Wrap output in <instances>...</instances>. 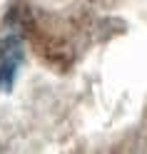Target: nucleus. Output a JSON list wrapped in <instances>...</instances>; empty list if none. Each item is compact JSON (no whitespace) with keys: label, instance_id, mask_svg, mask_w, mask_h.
Here are the masks:
<instances>
[{"label":"nucleus","instance_id":"f257e3e1","mask_svg":"<svg viewBox=\"0 0 147 154\" xmlns=\"http://www.w3.org/2000/svg\"><path fill=\"white\" fill-rule=\"evenodd\" d=\"M23 62V42L18 35L0 37V90L10 92L15 85L18 70Z\"/></svg>","mask_w":147,"mask_h":154}]
</instances>
